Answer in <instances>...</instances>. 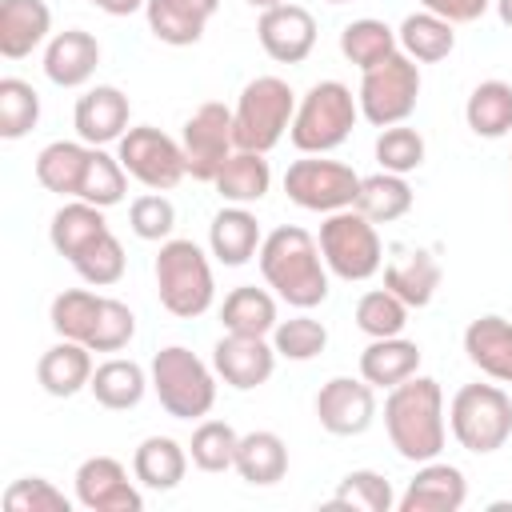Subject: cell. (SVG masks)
<instances>
[{"label":"cell","mask_w":512,"mask_h":512,"mask_svg":"<svg viewBox=\"0 0 512 512\" xmlns=\"http://www.w3.org/2000/svg\"><path fill=\"white\" fill-rule=\"evenodd\" d=\"M256 260H260L264 284L284 304L308 312V308L328 300V264H324L312 232H304L296 224H280L264 236Z\"/></svg>","instance_id":"6da1fadb"},{"label":"cell","mask_w":512,"mask_h":512,"mask_svg":"<svg viewBox=\"0 0 512 512\" xmlns=\"http://www.w3.org/2000/svg\"><path fill=\"white\" fill-rule=\"evenodd\" d=\"M384 432L392 448L412 460H436L448 440V420H444V392L432 376H408L404 384L388 388L384 396Z\"/></svg>","instance_id":"7a4b0ae2"},{"label":"cell","mask_w":512,"mask_h":512,"mask_svg":"<svg viewBox=\"0 0 512 512\" xmlns=\"http://www.w3.org/2000/svg\"><path fill=\"white\" fill-rule=\"evenodd\" d=\"M360 120V100L340 80H316L300 100L288 128V140L300 156H328L340 148Z\"/></svg>","instance_id":"3957f363"},{"label":"cell","mask_w":512,"mask_h":512,"mask_svg":"<svg viewBox=\"0 0 512 512\" xmlns=\"http://www.w3.org/2000/svg\"><path fill=\"white\" fill-rule=\"evenodd\" d=\"M152 272H156V296H160L164 312H172L176 320H196L212 308L216 280H212V264L196 240L168 236L156 252Z\"/></svg>","instance_id":"277c9868"},{"label":"cell","mask_w":512,"mask_h":512,"mask_svg":"<svg viewBox=\"0 0 512 512\" xmlns=\"http://www.w3.org/2000/svg\"><path fill=\"white\" fill-rule=\"evenodd\" d=\"M152 392L172 420H204L216 404V368H208L192 348L168 344L152 356Z\"/></svg>","instance_id":"5b68a950"},{"label":"cell","mask_w":512,"mask_h":512,"mask_svg":"<svg viewBox=\"0 0 512 512\" xmlns=\"http://www.w3.org/2000/svg\"><path fill=\"white\" fill-rule=\"evenodd\" d=\"M296 116V92L280 76H256L240 88V100L232 108V132L236 148L244 152H272Z\"/></svg>","instance_id":"8992f818"},{"label":"cell","mask_w":512,"mask_h":512,"mask_svg":"<svg viewBox=\"0 0 512 512\" xmlns=\"http://www.w3.org/2000/svg\"><path fill=\"white\" fill-rule=\"evenodd\" d=\"M448 428L472 456H492L512 436V396L500 384H464L448 404Z\"/></svg>","instance_id":"52a82bcc"},{"label":"cell","mask_w":512,"mask_h":512,"mask_svg":"<svg viewBox=\"0 0 512 512\" xmlns=\"http://www.w3.org/2000/svg\"><path fill=\"white\" fill-rule=\"evenodd\" d=\"M320 256L328 264L332 276L348 280V284H360V280H372L380 268H384V244H380V232L376 224L356 212V208H340V212H328L324 224H320Z\"/></svg>","instance_id":"ba28073f"},{"label":"cell","mask_w":512,"mask_h":512,"mask_svg":"<svg viewBox=\"0 0 512 512\" xmlns=\"http://www.w3.org/2000/svg\"><path fill=\"white\" fill-rule=\"evenodd\" d=\"M356 100H360V116L372 128L404 124L420 100V64L396 48L388 60H380L376 68H368L360 76Z\"/></svg>","instance_id":"9c48e42d"},{"label":"cell","mask_w":512,"mask_h":512,"mask_svg":"<svg viewBox=\"0 0 512 512\" xmlns=\"http://www.w3.org/2000/svg\"><path fill=\"white\" fill-rule=\"evenodd\" d=\"M284 192L304 212H340L356 204L360 176L352 164L328 160V156H300L284 172Z\"/></svg>","instance_id":"30bf717a"},{"label":"cell","mask_w":512,"mask_h":512,"mask_svg":"<svg viewBox=\"0 0 512 512\" xmlns=\"http://www.w3.org/2000/svg\"><path fill=\"white\" fill-rule=\"evenodd\" d=\"M116 156L132 180H140L148 192H168L188 176L184 148L168 132L152 124H136L116 140Z\"/></svg>","instance_id":"8fae6325"},{"label":"cell","mask_w":512,"mask_h":512,"mask_svg":"<svg viewBox=\"0 0 512 512\" xmlns=\"http://www.w3.org/2000/svg\"><path fill=\"white\" fill-rule=\"evenodd\" d=\"M180 148H184V164L188 176L200 184H212L216 172L224 168V160L236 152V132H232V108H224L220 100L200 104L180 132Z\"/></svg>","instance_id":"7c38bea8"},{"label":"cell","mask_w":512,"mask_h":512,"mask_svg":"<svg viewBox=\"0 0 512 512\" xmlns=\"http://www.w3.org/2000/svg\"><path fill=\"white\" fill-rule=\"evenodd\" d=\"M316 420L328 436H360L376 420V388L360 376H332L316 392Z\"/></svg>","instance_id":"4fadbf2b"},{"label":"cell","mask_w":512,"mask_h":512,"mask_svg":"<svg viewBox=\"0 0 512 512\" xmlns=\"http://www.w3.org/2000/svg\"><path fill=\"white\" fill-rule=\"evenodd\" d=\"M72 484H76V504L88 512H140L144 508L140 488L128 480L116 456H88L76 468Z\"/></svg>","instance_id":"5bb4252c"},{"label":"cell","mask_w":512,"mask_h":512,"mask_svg":"<svg viewBox=\"0 0 512 512\" xmlns=\"http://www.w3.org/2000/svg\"><path fill=\"white\" fill-rule=\"evenodd\" d=\"M212 368H216V376L228 388L252 392V388H260V384L272 380V372H276V348L268 344V336L224 332L212 344Z\"/></svg>","instance_id":"9a60e30c"},{"label":"cell","mask_w":512,"mask_h":512,"mask_svg":"<svg viewBox=\"0 0 512 512\" xmlns=\"http://www.w3.org/2000/svg\"><path fill=\"white\" fill-rule=\"evenodd\" d=\"M256 36H260V48L276 64H304L316 48V20H312L308 8L288 0V4H276V8L260 12Z\"/></svg>","instance_id":"2e32d148"},{"label":"cell","mask_w":512,"mask_h":512,"mask_svg":"<svg viewBox=\"0 0 512 512\" xmlns=\"http://www.w3.org/2000/svg\"><path fill=\"white\" fill-rule=\"evenodd\" d=\"M128 116H132V104L128 96L116 88V84H96L88 88L76 108H72V124H76V136L92 148H104V144H116L124 132H128Z\"/></svg>","instance_id":"e0dca14e"},{"label":"cell","mask_w":512,"mask_h":512,"mask_svg":"<svg viewBox=\"0 0 512 512\" xmlns=\"http://www.w3.org/2000/svg\"><path fill=\"white\" fill-rule=\"evenodd\" d=\"M468 500V480L456 464L444 460H424L408 488L396 496L400 512H456Z\"/></svg>","instance_id":"ac0fdd59"},{"label":"cell","mask_w":512,"mask_h":512,"mask_svg":"<svg viewBox=\"0 0 512 512\" xmlns=\"http://www.w3.org/2000/svg\"><path fill=\"white\" fill-rule=\"evenodd\" d=\"M100 68V40L84 28H64L44 48V76L56 88H84Z\"/></svg>","instance_id":"d6986e66"},{"label":"cell","mask_w":512,"mask_h":512,"mask_svg":"<svg viewBox=\"0 0 512 512\" xmlns=\"http://www.w3.org/2000/svg\"><path fill=\"white\" fill-rule=\"evenodd\" d=\"M440 276H444L440 260L428 248H404L400 244L392 252V260L384 264V288L396 292L408 308H428L436 288H440Z\"/></svg>","instance_id":"ffe728a7"},{"label":"cell","mask_w":512,"mask_h":512,"mask_svg":"<svg viewBox=\"0 0 512 512\" xmlns=\"http://www.w3.org/2000/svg\"><path fill=\"white\" fill-rule=\"evenodd\" d=\"M220 0H148V32L168 48H188L204 36L208 20L216 16Z\"/></svg>","instance_id":"44dd1931"},{"label":"cell","mask_w":512,"mask_h":512,"mask_svg":"<svg viewBox=\"0 0 512 512\" xmlns=\"http://www.w3.org/2000/svg\"><path fill=\"white\" fill-rule=\"evenodd\" d=\"M52 32V8L44 0H0V56L24 60Z\"/></svg>","instance_id":"7402d4cb"},{"label":"cell","mask_w":512,"mask_h":512,"mask_svg":"<svg viewBox=\"0 0 512 512\" xmlns=\"http://www.w3.org/2000/svg\"><path fill=\"white\" fill-rule=\"evenodd\" d=\"M260 220L244 204H224L208 224V248L224 268H240L260 252Z\"/></svg>","instance_id":"603a6c76"},{"label":"cell","mask_w":512,"mask_h":512,"mask_svg":"<svg viewBox=\"0 0 512 512\" xmlns=\"http://www.w3.org/2000/svg\"><path fill=\"white\" fill-rule=\"evenodd\" d=\"M92 372H96L92 368V348L80 344V340H64V336L36 360V380L56 400H68L80 388H88L92 384Z\"/></svg>","instance_id":"cb8c5ba5"},{"label":"cell","mask_w":512,"mask_h":512,"mask_svg":"<svg viewBox=\"0 0 512 512\" xmlns=\"http://www.w3.org/2000/svg\"><path fill=\"white\" fill-rule=\"evenodd\" d=\"M464 356L500 384H512V320L504 316H476L464 328Z\"/></svg>","instance_id":"d4e9b609"},{"label":"cell","mask_w":512,"mask_h":512,"mask_svg":"<svg viewBox=\"0 0 512 512\" xmlns=\"http://www.w3.org/2000/svg\"><path fill=\"white\" fill-rule=\"evenodd\" d=\"M188 448L172 436H144L140 448L132 452V476L136 484L152 488V492H172L184 472H188Z\"/></svg>","instance_id":"484cf974"},{"label":"cell","mask_w":512,"mask_h":512,"mask_svg":"<svg viewBox=\"0 0 512 512\" xmlns=\"http://www.w3.org/2000/svg\"><path fill=\"white\" fill-rule=\"evenodd\" d=\"M212 188H216V196H220L224 204H244V208H248V204H256V200L268 196V188H272V168H268L264 152H244V148H236V152L224 160V168L216 172Z\"/></svg>","instance_id":"4316f807"},{"label":"cell","mask_w":512,"mask_h":512,"mask_svg":"<svg viewBox=\"0 0 512 512\" xmlns=\"http://www.w3.org/2000/svg\"><path fill=\"white\" fill-rule=\"evenodd\" d=\"M104 232H112L108 220H104V208H96V204H88V200H68L64 208L52 212V224H48V240H52V248H56L68 264H72L92 240H100Z\"/></svg>","instance_id":"83f0119b"},{"label":"cell","mask_w":512,"mask_h":512,"mask_svg":"<svg viewBox=\"0 0 512 512\" xmlns=\"http://www.w3.org/2000/svg\"><path fill=\"white\" fill-rule=\"evenodd\" d=\"M420 368V344L404 336H380L360 352V376L372 388H396Z\"/></svg>","instance_id":"f1b7e54d"},{"label":"cell","mask_w":512,"mask_h":512,"mask_svg":"<svg viewBox=\"0 0 512 512\" xmlns=\"http://www.w3.org/2000/svg\"><path fill=\"white\" fill-rule=\"evenodd\" d=\"M148 384H152V376H148L136 360L112 356V360L96 364L88 392L96 396V404H100V408H108V412H128V408H136V404L144 400Z\"/></svg>","instance_id":"f546056e"},{"label":"cell","mask_w":512,"mask_h":512,"mask_svg":"<svg viewBox=\"0 0 512 512\" xmlns=\"http://www.w3.org/2000/svg\"><path fill=\"white\" fill-rule=\"evenodd\" d=\"M232 468L240 472L244 484L268 488V484L284 480V472H288V448H284V440H280L276 432H268V428L244 432L240 444H236V464H232Z\"/></svg>","instance_id":"4dcf8cb0"},{"label":"cell","mask_w":512,"mask_h":512,"mask_svg":"<svg viewBox=\"0 0 512 512\" xmlns=\"http://www.w3.org/2000/svg\"><path fill=\"white\" fill-rule=\"evenodd\" d=\"M88 156H92V144H84V140H52V144H44L40 156H36L40 188H48L56 196H76L80 180L88 172Z\"/></svg>","instance_id":"1f68e13d"},{"label":"cell","mask_w":512,"mask_h":512,"mask_svg":"<svg viewBox=\"0 0 512 512\" xmlns=\"http://www.w3.org/2000/svg\"><path fill=\"white\" fill-rule=\"evenodd\" d=\"M220 324L224 332H240V336H272V328L280 324L276 316V296L268 288L256 284H240L224 296L220 304Z\"/></svg>","instance_id":"d6a6232c"},{"label":"cell","mask_w":512,"mask_h":512,"mask_svg":"<svg viewBox=\"0 0 512 512\" xmlns=\"http://www.w3.org/2000/svg\"><path fill=\"white\" fill-rule=\"evenodd\" d=\"M396 40H400V52L412 56L416 64H436L444 56H452L456 48V24H448L444 16L436 12H412L400 20L396 28Z\"/></svg>","instance_id":"836d02e7"},{"label":"cell","mask_w":512,"mask_h":512,"mask_svg":"<svg viewBox=\"0 0 512 512\" xmlns=\"http://www.w3.org/2000/svg\"><path fill=\"white\" fill-rule=\"evenodd\" d=\"M464 120L476 136L484 140H500L512 132V84L508 80H480L468 92L464 104Z\"/></svg>","instance_id":"e575fe53"},{"label":"cell","mask_w":512,"mask_h":512,"mask_svg":"<svg viewBox=\"0 0 512 512\" xmlns=\"http://www.w3.org/2000/svg\"><path fill=\"white\" fill-rule=\"evenodd\" d=\"M356 212H364L372 224H392L400 216L412 212V188L404 176L396 172H372V176H360V192H356Z\"/></svg>","instance_id":"d590c367"},{"label":"cell","mask_w":512,"mask_h":512,"mask_svg":"<svg viewBox=\"0 0 512 512\" xmlns=\"http://www.w3.org/2000/svg\"><path fill=\"white\" fill-rule=\"evenodd\" d=\"M104 300H108V296H96V292H88V288H64V292L52 300V308H48L52 332L64 336V340L92 344L96 324H100V312H104Z\"/></svg>","instance_id":"8d00e7d4"},{"label":"cell","mask_w":512,"mask_h":512,"mask_svg":"<svg viewBox=\"0 0 512 512\" xmlns=\"http://www.w3.org/2000/svg\"><path fill=\"white\" fill-rule=\"evenodd\" d=\"M396 48H400L396 28H388V24L376 20V16H360V20H352V24L340 28V52H344V60L356 64L360 72L376 68V64L388 60Z\"/></svg>","instance_id":"74e56055"},{"label":"cell","mask_w":512,"mask_h":512,"mask_svg":"<svg viewBox=\"0 0 512 512\" xmlns=\"http://www.w3.org/2000/svg\"><path fill=\"white\" fill-rule=\"evenodd\" d=\"M328 508L392 512V508H396V492H392V484H388L380 472H372V468H356V472H348V476L336 484V492H332Z\"/></svg>","instance_id":"f35d334b"},{"label":"cell","mask_w":512,"mask_h":512,"mask_svg":"<svg viewBox=\"0 0 512 512\" xmlns=\"http://www.w3.org/2000/svg\"><path fill=\"white\" fill-rule=\"evenodd\" d=\"M236 444L240 432L228 420H200L188 440V456L200 472H228L236 464Z\"/></svg>","instance_id":"ab89813d"},{"label":"cell","mask_w":512,"mask_h":512,"mask_svg":"<svg viewBox=\"0 0 512 512\" xmlns=\"http://www.w3.org/2000/svg\"><path fill=\"white\" fill-rule=\"evenodd\" d=\"M124 192H128V172H124L120 156H108L104 148H92L88 172H84L80 192H76L72 200H88V204H96V208H112V204L124 200Z\"/></svg>","instance_id":"60d3db41"},{"label":"cell","mask_w":512,"mask_h":512,"mask_svg":"<svg viewBox=\"0 0 512 512\" xmlns=\"http://www.w3.org/2000/svg\"><path fill=\"white\" fill-rule=\"evenodd\" d=\"M36 120H40V92L20 76H4L0 80V136L20 140L36 128Z\"/></svg>","instance_id":"b9f144b4"},{"label":"cell","mask_w":512,"mask_h":512,"mask_svg":"<svg viewBox=\"0 0 512 512\" xmlns=\"http://www.w3.org/2000/svg\"><path fill=\"white\" fill-rule=\"evenodd\" d=\"M272 348H276V356L296 360V364L316 360V356L328 348V328H324L316 316H308V312L288 316V320H280V324L272 328Z\"/></svg>","instance_id":"7bdbcfd3"},{"label":"cell","mask_w":512,"mask_h":512,"mask_svg":"<svg viewBox=\"0 0 512 512\" xmlns=\"http://www.w3.org/2000/svg\"><path fill=\"white\" fill-rule=\"evenodd\" d=\"M404 324H408V304H404L396 292L372 288V292H364V296L356 300V328H360L364 336H372V340H380V336H400Z\"/></svg>","instance_id":"ee69618b"},{"label":"cell","mask_w":512,"mask_h":512,"mask_svg":"<svg viewBox=\"0 0 512 512\" xmlns=\"http://www.w3.org/2000/svg\"><path fill=\"white\" fill-rule=\"evenodd\" d=\"M72 268H76V276H80L88 288H112V284L124 276L128 256H124V244H120L112 232H104L100 240H92V244L72 260Z\"/></svg>","instance_id":"f6af8a7d"},{"label":"cell","mask_w":512,"mask_h":512,"mask_svg":"<svg viewBox=\"0 0 512 512\" xmlns=\"http://www.w3.org/2000/svg\"><path fill=\"white\" fill-rule=\"evenodd\" d=\"M424 136L408 124H392V128H380L376 136V164L384 172H396V176H408L424 164Z\"/></svg>","instance_id":"bcb514c9"},{"label":"cell","mask_w":512,"mask_h":512,"mask_svg":"<svg viewBox=\"0 0 512 512\" xmlns=\"http://www.w3.org/2000/svg\"><path fill=\"white\" fill-rule=\"evenodd\" d=\"M4 512H72V500L44 476H20L4 488Z\"/></svg>","instance_id":"7dc6e473"},{"label":"cell","mask_w":512,"mask_h":512,"mask_svg":"<svg viewBox=\"0 0 512 512\" xmlns=\"http://www.w3.org/2000/svg\"><path fill=\"white\" fill-rule=\"evenodd\" d=\"M128 228L140 236V240H168L172 228H176V208L164 192H144L128 204Z\"/></svg>","instance_id":"c3c4849f"},{"label":"cell","mask_w":512,"mask_h":512,"mask_svg":"<svg viewBox=\"0 0 512 512\" xmlns=\"http://www.w3.org/2000/svg\"><path fill=\"white\" fill-rule=\"evenodd\" d=\"M136 336V312L124 304V300H104V312H100V324H96V336H92V352H120L128 348V340Z\"/></svg>","instance_id":"681fc988"},{"label":"cell","mask_w":512,"mask_h":512,"mask_svg":"<svg viewBox=\"0 0 512 512\" xmlns=\"http://www.w3.org/2000/svg\"><path fill=\"white\" fill-rule=\"evenodd\" d=\"M420 4L436 16H444L448 24H472L492 8V0H420Z\"/></svg>","instance_id":"f907efd6"},{"label":"cell","mask_w":512,"mask_h":512,"mask_svg":"<svg viewBox=\"0 0 512 512\" xmlns=\"http://www.w3.org/2000/svg\"><path fill=\"white\" fill-rule=\"evenodd\" d=\"M92 8H100V12H108V16H132V12H140L148 0H88Z\"/></svg>","instance_id":"816d5d0a"},{"label":"cell","mask_w":512,"mask_h":512,"mask_svg":"<svg viewBox=\"0 0 512 512\" xmlns=\"http://www.w3.org/2000/svg\"><path fill=\"white\" fill-rule=\"evenodd\" d=\"M492 8H496V16H500V24L512 28V0H492Z\"/></svg>","instance_id":"f5cc1de1"},{"label":"cell","mask_w":512,"mask_h":512,"mask_svg":"<svg viewBox=\"0 0 512 512\" xmlns=\"http://www.w3.org/2000/svg\"><path fill=\"white\" fill-rule=\"evenodd\" d=\"M244 4H252V8L264 12V8H276V4H288V0H244Z\"/></svg>","instance_id":"db71d44e"},{"label":"cell","mask_w":512,"mask_h":512,"mask_svg":"<svg viewBox=\"0 0 512 512\" xmlns=\"http://www.w3.org/2000/svg\"><path fill=\"white\" fill-rule=\"evenodd\" d=\"M328 4H348V0H328Z\"/></svg>","instance_id":"11a10c76"}]
</instances>
